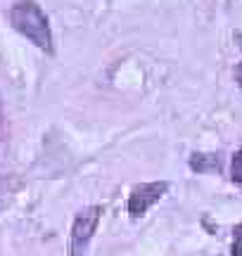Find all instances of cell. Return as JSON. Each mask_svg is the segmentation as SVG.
<instances>
[{
	"label": "cell",
	"instance_id": "cell-7",
	"mask_svg": "<svg viewBox=\"0 0 242 256\" xmlns=\"http://www.w3.org/2000/svg\"><path fill=\"white\" fill-rule=\"evenodd\" d=\"M235 40H238V43H240V48H242V31H240V34H235ZM235 81L242 86V62L235 66Z\"/></svg>",
	"mask_w": 242,
	"mask_h": 256
},
{
	"label": "cell",
	"instance_id": "cell-6",
	"mask_svg": "<svg viewBox=\"0 0 242 256\" xmlns=\"http://www.w3.org/2000/svg\"><path fill=\"white\" fill-rule=\"evenodd\" d=\"M233 256H242V223H238L233 230Z\"/></svg>",
	"mask_w": 242,
	"mask_h": 256
},
{
	"label": "cell",
	"instance_id": "cell-4",
	"mask_svg": "<svg viewBox=\"0 0 242 256\" xmlns=\"http://www.w3.org/2000/svg\"><path fill=\"white\" fill-rule=\"evenodd\" d=\"M190 166L195 168V171H204L206 166H212V168H218V162H216L214 156H206V154H195L192 156V162Z\"/></svg>",
	"mask_w": 242,
	"mask_h": 256
},
{
	"label": "cell",
	"instance_id": "cell-1",
	"mask_svg": "<svg viewBox=\"0 0 242 256\" xmlns=\"http://www.w3.org/2000/svg\"><path fill=\"white\" fill-rule=\"evenodd\" d=\"M10 22L22 36L46 52H52V31L46 12L40 10L36 0H19L10 8Z\"/></svg>",
	"mask_w": 242,
	"mask_h": 256
},
{
	"label": "cell",
	"instance_id": "cell-8",
	"mask_svg": "<svg viewBox=\"0 0 242 256\" xmlns=\"http://www.w3.org/2000/svg\"><path fill=\"white\" fill-rule=\"evenodd\" d=\"M0 116H2V107H0Z\"/></svg>",
	"mask_w": 242,
	"mask_h": 256
},
{
	"label": "cell",
	"instance_id": "cell-5",
	"mask_svg": "<svg viewBox=\"0 0 242 256\" xmlns=\"http://www.w3.org/2000/svg\"><path fill=\"white\" fill-rule=\"evenodd\" d=\"M230 178L233 183H242V150H238L230 162Z\"/></svg>",
	"mask_w": 242,
	"mask_h": 256
},
{
	"label": "cell",
	"instance_id": "cell-2",
	"mask_svg": "<svg viewBox=\"0 0 242 256\" xmlns=\"http://www.w3.org/2000/svg\"><path fill=\"white\" fill-rule=\"evenodd\" d=\"M100 206H88V209L78 211L72 226V238H69V256H84L88 249V242L93 240L98 223H100Z\"/></svg>",
	"mask_w": 242,
	"mask_h": 256
},
{
	"label": "cell",
	"instance_id": "cell-3",
	"mask_svg": "<svg viewBox=\"0 0 242 256\" xmlns=\"http://www.w3.org/2000/svg\"><path fill=\"white\" fill-rule=\"evenodd\" d=\"M168 190V183L166 180H159V183H145V185H138V188H133L128 197V214L130 218H140L145 211L152 206V204H157Z\"/></svg>",
	"mask_w": 242,
	"mask_h": 256
}]
</instances>
